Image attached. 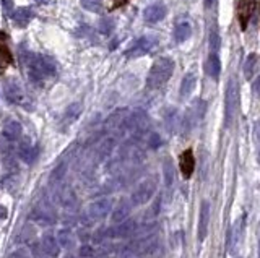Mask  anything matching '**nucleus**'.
<instances>
[{"label":"nucleus","mask_w":260,"mask_h":258,"mask_svg":"<svg viewBox=\"0 0 260 258\" xmlns=\"http://www.w3.org/2000/svg\"><path fill=\"white\" fill-rule=\"evenodd\" d=\"M21 62L25 65V70L28 77L31 78L34 83H41L46 78H49L52 73H56V67L52 62L44 55L39 54H25L21 55Z\"/></svg>","instance_id":"f257e3e1"},{"label":"nucleus","mask_w":260,"mask_h":258,"mask_svg":"<svg viewBox=\"0 0 260 258\" xmlns=\"http://www.w3.org/2000/svg\"><path fill=\"white\" fill-rule=\"evenodd\" d=\"M174 72V62L169 57H159L158 60L153 62L148 73V88H159L163 86L171 78Z\"/></svg>","instance_id":"f03ea898"},{"label":"nucleus","mask_w":260,"mask_h":258,"mask_svg":"<svg viewBox=\"0 0 260 258\" xmlns=\"http://www.w3.org/2000/svg\"><path fill=\"white\" fill-rule=\"evenodd\" d=\"M155 44H156V41L153 39V38L143 36V38H140V39L135 41L132 48H130V49L126 52V55H127V58L143 57V55L148 54V52H150L153 48H155Z\"/></svg>","instance_id":"7ed1b4c3"},{"label":"nucleus","mask_w":260,"mask_h":258,"mask_svg":"<svg viewBox=\"0 0 260 258\" xmlns=\"http://www.w3.org/2000/svg\"><path fill=\"white\" fill-rule=\"evenodd\" d=\"M256 10V0H239L238 3V20L242 29H246Z\"/></svg>","instance_id":"20e7f679"},{"label":"nucleus","mask_w":260,"mask_h":258,"mask_svg":"<svg viewBox=\"0 0 260 258\" xmlns=\"http://www.w3.org/2000/svg\"><path fill=\"white\" fill-rule=\"evenodd\" d=\"M179 169L184 179H191L192 174L195 171V157H194V151L189 148L186 151H182L179 156Z\"/></svg>","instance_id":"39448f33"},{"label":"nucleus","mask_w":260,"mask_h":258,"mask_svg":"<svg viewBox=\"0 0 260 258\" xmlns=\"http://www.w3.org/2000/svg\"><path fill=\"white\" fill-rule=\"evenodd\" d=\"M11 62H13V57L8 48V36L0 31V73L5 72L11 65Z\"/></svg>","instance_id":"423d86ee"},{"label":"nucleus","mask_w":260,"mask_h":258,"mask_svg":"<svg viewBox=\"0 0 260 258\" xmlns=\"http://www.w3.org/2000/svg\"><path fill=\"white\" fill-rule=\"evenodd\" d=\"M168 10L163 3H153L150 7H146L143 11V20L150 25H155V23L161 21L164 16H166Z\"/></svg>","instance_id":"0eeeda50"},{"label":"nucleus","mask_w":260,"mask_h":258,"mask_svg":"<svg viewBox=\"0 0 260 258\" xmlns=\"http://www.w3.org/2000/svg\"><path fill=\"white\" fill-rule=\"evenodd\" d=\"M205 70H206V73H208L213 80L220 78V73H221V60H220V57H218L216 52H211V54L208 55V58H206Z\"/></svg>","instance_id":"6e6552de"},{"label":"nucleus","mask_w":260,"mask_h":258,"mask_svg":"<svg viewBox=\"0 0 260 258\" xmlns=\"http://www.w3.org/2000/svg\"><path fill=\"white\" fill-rule=\"evenodd\" d=\"M33 11L31 8H28V7H21V8H16L13 11V15H11V20L15 21V25L16 26H26L29 21L33 20Z\"/></svg>","instance_id":"1a4fd4ad"},{"label":"nucleus","mask_w":260,"mask_h":258,"mask_svg":"<svg viewBox=\"0 0 260 258\" xmlns=\"http://www.w3.org/2000/svg\"><path fill=\"white\" fill-rule=\"evenodd\" d=\"M191 36H192V26L189 25L187 21L179 23V25L174 28V39L177 43H186Z\"/></svg>","instance_id":"9d476101"},{"label":"nucleus","mask_w":260,"mask_h":258,"mask_svg":"<svg viewBox=\"0 0 260 258\" xmlns=\"http://www.w3.org/2000/svg\"><path fill=\"white\" fill-rule=\"evenodd\" d=\"M259 63H260V57L257 54H251L249 57H247V60L244 63V77L247 80H251L254 77V73H256Z\"/></svg>","instance_id":"9b49d317"},{"label":"nucleus","mask_w":260,"mask_h":258,"mask_svg":"<svg viewBox=\"0 0 260 258\" xmlns=\"http://www.w3.org/2000/svg\"><path fill=\"white\" fill-rule=\"evenodd\" d=\"M80 3L81 7L88 11H91V13H101L103 5H104L103 0H80Z\"/></svg>","instance_id":"f8f14e48"},{"label":"nucleus","mask_w":260,"mask_h":258,"mask_svg":"<svg viewBox=\"0 0 260 258\" xmlns=\"http://www.w3.org/2000/svg\"><path fill=\"white\" fill-rule=\"evenodd\" d=\"M194 86H195V75L192 72H189L184 80H182V85H181V95L182 96H186L189 95L192 90H194Z\"/></svg>","instance_id":"ddd939ff"},{"label":"nucleus","mask_w":260,"mask_h":258,"mask_svg":"<svg viewBox=\"0 0 260 258\" xmlns=\"http://www.w3.org/2000/svg\"><path fill=\"white\" fill-rule=\"evenodd\" d=\"M208 46H210L211 52H218V51H220V48H221V38H220V33H218L216 29H211V31H210Z\"/></svg>","instance_id":"4468645a"},{"label":"nucleus","mask_w":260,"mask_h":258,"mask_svg":"<svg viewBox=\"0 0 260 258\" xmlns=\"http://www.w3.org/2000/svg\"><path fill=\"white\" fill-rule=\"evenodd\" d=\"M5 90H7V93H8V99H15L16 96H21L20 86L15 83V80H11L10 83H7Z\"/></svg>","instance_id":"2eb2a0df"},{"label":"nucleus","mask_w":260,"mask_h":258,"mask_svg":"<svg viewBox=\"0 0 260 258\" xmlns=\"http://www.w3.org/2000/svg\"><path fill=\"white\" fill-rule=\"evenodd\" d=\"M254 93H256V96L260 98V75L257 77L256 83H254Z\"/></svg>","instance_id":"dca6fc26"},{"label":"nucleus","mask_w":260,"mask_h":258,"mask_svg":"<svg viewBox=\"0 0 260 258\" xmlns=\"http://www.w3.org/2000/svg\"><path fill=\"white\" fill-rule=\"evenodd\" d=\"M203 2H205V8H211V7H215L216 0H203Z\"/></svg>","instance_id":"f3484780"},{"label":"nucleus","mask_w":260,"mask_h":258,"mask_svg":"<svg viewBox=\"0 0 260 258\" xmlns=\"http://www.w3.org/2000/svg\"><path fill=\"white\" fill-rule=\"evenodd\" d=\"M116 2V7H119V5H124L126 2H129V0H114Z\"/></svg>","instance_id":"a211bd4d"},{"label":"nucleus","mask_w":260,"mask_h":258,"mask_svg":"<svg viewBox=\"0 0 260 258\" xmlns=\"http://www.w3.org/2000/svg\"><path fill=\"white\" fill-rule=\"evenodd\" d=\"M36 2H38V3H41V5H46V3H49L51 0H36Z\"/></svg>","instance_id":"6ab92c4d"}]
</instances>
